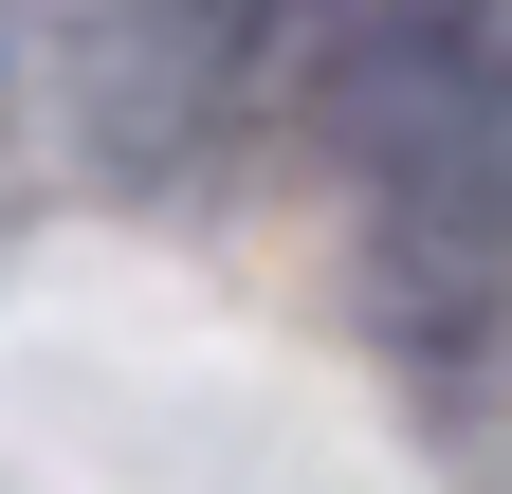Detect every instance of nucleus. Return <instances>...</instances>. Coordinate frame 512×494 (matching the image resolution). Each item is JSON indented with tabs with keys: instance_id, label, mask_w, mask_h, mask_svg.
<instances>
[]
</instances>
